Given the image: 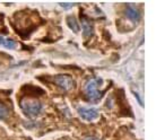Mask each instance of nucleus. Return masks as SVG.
<instances>
[{
    "instance_id": "obj_1",
    "label": "nucleus",
    "mask_w": 156,
    "mask_h": 140,
    "mask_svg": "<svg viewBox=\"0 0 156 140\" xmlns=\"http://www.w3.org/2000/svg\"><path fill=\"white\" fill-rule=\"evenodd\" d=\"M20 107L23 110V112L30 117H37L41 111H42V104L41 102L34 98H27L24 97L20 103Z\"/></svg>"
},
{
    "instance_id": "obj_2",
    "label": "nucleus",
    "mask_w": 156,
    "mask_h": 140,
    "mask_svg": "<svg viewBox=\"0 0 156 140\" xmlns=\"http://www.w3.org/2000/svg\"><path fill=\"white\" fill-rule=\"evenodd\" d=\"M101 85H102V79H100V78H92L90 82L86 84L85 94L90 101L98 102L102 97L103 93L100 90Z\"/></svg>"
},
{
    "instance_id": "obj_3",
    "label": "nucleus",
    "mask_w": 156,
    "mask_h": 140,
    "mask_svg": "<svg viewBox=\"0 0 156 140\" xmlns=\"http://www.w3.org/2000/svg\"><path fill=\"white\" fill-rule=\"evenodd\" d=\"M55 82L63 90H70L74 87V79L68 75H58L55 77Z\"/></svg>"
},
{
    "instance_id": "obj_4",
    "label": "nucleus",
    "mask_w": 156,
    "mask_h": 140,
    "mask_svg": "<svg viewBox=\"0 0 156 140\" xmlns=\"http://www.w3.org/2000/svg\"><path fill=\"white\" fill-rule=\"evenodd\" d=\"M78 113H79L80 117L84 119L85 121L95 120L98 115V110L94 109V107H79L78 109Z\"/></svg>"
},
{
    "instance_id": "obj_5",
    "label": "nucleus",
    "mask_w": 156,
    "mask_h": 140,
    "mask_svg": "<svg viewBox=\"0 0 156 140\" xmlns=\"http://www.w3.org/2000/svg\"><path fill=\"white\" fill-rule=\"evenodd\" d=\"M126 15L130 20L133 22H138L140 19V12H139V9L133 4L127 5V8H126Z\"/></svg>"
},
{
    "instance_id": "obj_6",
    "label": "nucleus",
    "mask_w": 156,
    "mask_h": 140,
    "mask_svg": "<svg viewBox=\"0 0 156 140\" xmlns=\"http://www.w3.org/2000/svg\"><path fill=\"white\" fill-rule=\"evenodd\" d=\"M82 25H83V33L84 36L86 37H90V35L93 34V27H92V24L86 17H82Z\"/></svg>"
},
{
    "instance_id": "obj_7",
    "label": "nucleus",
    "mask_w": 156,
    "mask_h": 140,
    "mask_svg": "<svg viewBox=\"0 0 156 140\" xmlns=\"http://www.w3.org/2000/svg\"><path fill=\"white\" fill-rule=\"evenodd\" d=\"M0 45H2L5 47L6 49H15L16 47V42H14L12 40H9V39H6L4 36H1L0 35Z\"/></svg>"
},
{
    "instance_id": "obj_8",
    "label": "nucleus",
    "mask_w": 156,
    "mask_h": 140,
    "mask_svg": "<svg viewBox=\"0 0 156 140\" xmlns=\"http://www.w3.org/2000/svg\"><path fill=\"white\" fill-rule=\"evenodd\" d=\"M67 24H68V26H69L75 33L79 32V25H78L77 20H76V18H75L74 16H69V17L67 18Z\"/></svg>"
},
{
    "instance_id": "obj_9",
    "label": "nucleus",
    "mask_w": 156,
    "mask_h": 140,
    "mask_svg": "<svg viewBox=\"0 0 156 140\" xmlns=\"http://www.w3.org/2000/svg\"><path fill=\"white\" fill-rule=\"evenodd\" d=\"M9 114V110L4 103H0V119H6Z\"/></svg>"
},
{
    "instance_id": "obj_10",
    "label": "nucleus",
    "mask_w": 156,
    "mask_h": 140,
    "mask_svg": "<svg viewBox=\"0 0 156 140\" xmlns=\"http://www.w3.org/2000/svg\"><path fill=\"white\" fill-rule=\"evenodd\" d=\"M60 6H61V7H63V8H68V7H73L74 5H73V4H60Z\"/></svg>"
},
{
    "instance_id": "obj_11",
    "label": "nucleus",
    "mask_w": 156,
    "mask_h": 140,
    "mask_svg": "<svg viewBox=\"0 0 156 140\" xmlns=\"http://www.w3.org/2000/svg\"><path fill=\"white\" fill-rule=\"evenodd\" d=\"M85 140H100L98 138H95V137H88V138H86Z\"/></svg>"
}]
</instances>
